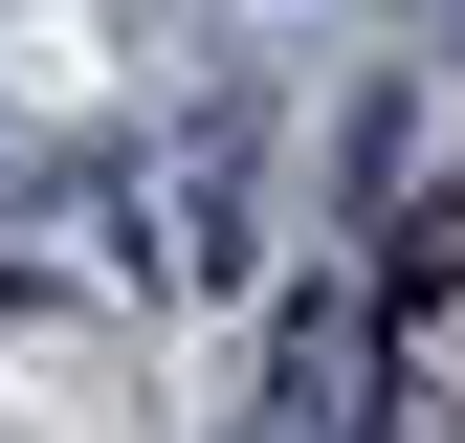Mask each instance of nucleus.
I'll return each instance as SVG.
<instances>
[{"label": "nucleus", "mask_w": 465, "mask_h": 443, "mask_svg": "<svg viewBox=\"0 0 465 443\" xmlns=\"http://www.w3.org/2000/svg\"><path fill=\"white\" fill-rule=\"evenodd\" d=\"M399 377H421V421H465V178L421 200V244H399Z\"/></svg>", "instance_id": "obj_1"}]
</instances>
